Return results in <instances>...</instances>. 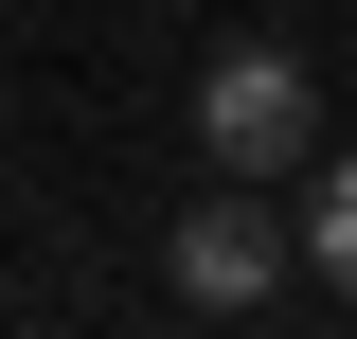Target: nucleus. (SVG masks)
I'll use <instances>...</instances> for the list:
<instances>
[{
	"instance_id": "1",
	"label": "nucleus",
	"mask_w": 357,
	"mask_h": 339,
	"mask_svg": "<svg viewBox=\"0 0 357 339\" xmlns=\"http://www.w3.org/2000/svg\"><path fill=\"white\" fill-rule=\"evenodd\" d=\"M197 143H215L232 179H286V161L321 143V89H304V54H286V36H232L215 72H197Z\"/></svg>"
},
{
	"instance_id": "2",
	"label": "nucleus",
	"mask_w": 357,
	"mask_h": 339,
	"mask_svg": "<svg viewBox=\"0 0 357 339\" xmlns=\"http://www.w3.org/2000/svg\"><path fill=\"white\" fill-rule=\"evenodd\" d=\"M268 286H286V232H268L250 197L178 214V303H215V322H232V303H268Z\"/></svg>"
},
{
	"instance_id": "3",
	"label": "nucleus",
	"mask_w": 357,
	"mask_h": 339,
	"mask_svg": "<svg viewBox=\"0 0 357 339\" xmlns=\"http://www.w3.org/2000/svg\"><path fill=\"white\" fill-rule=\"evenodd\" d=\"M304 250H321V268H340V286H357V161L321 179V214H304Z\"/></svg>"
}]
</instances>
